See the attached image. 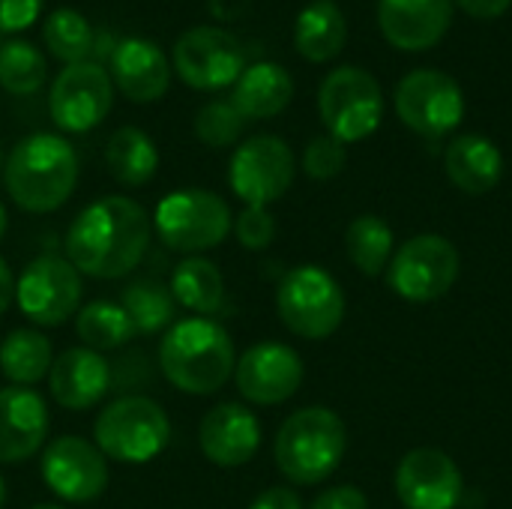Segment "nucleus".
Returning <instances> with one entry per match:
<instances>
[{"mask_svg":"<svg viewBox=\"0 0 512 509\" xmlns=\"http://www.w3.org/2000/svg\"><path fill=\"white\" fill-rule=\"evenodd\" d=\"M150 243L147 210L123 195L87 204L66 231V261L93 279H120L132 273Z\"/></svg>","mask_w":512,"mask_h":509,"instance_id":"1","label":"nucleus"},{"mask_svg":"<svg viewBox=\"0 0 512 509\" xmlns=\"http://www.w3.org/2000/svg\"><path fill=\"white\" fill-rule=\"evenodd\" d=\"M237 351L228 330L210 318L171 324L159 342V369L171 387L189 396H213L234 378Z\"/></svg>","mask_w":512,"mask_h":509,"instance_id":"2","label":"nucleus"},{"mask_svg":"<svg viewBox=\"0 0 512 509\" xmlns=\"http://www.w3.org/2000/svg\"><path fill=\"white\" fill-rule=\"evenodd\" d=\"M9 198L27 213H51L69 201L78 183V156L63 135L36 132L12 147L3 165Z\"/></svg>","mask_w":512,"mask_h":509,"instance_id":"3","label":"nucleus"},{"mask_svg":"<svg viewBox=\"0 0 512 509\" xmlns=\"http://www.w3.org/2000/svg\"><path fill=\"white\" fill-rule=\"evenodd\" d=\"M348 450V429L342 417L324 405L294 411L276 435L273 456L285 480L297 486H318L336 474Z\"/></svg>","mask_w":512,"mask_h":509,"instance_id":"4","label":"nucleus"},{"mask_svg":"<svg viewBox=\"0 0 512 509\" xmlns=\"http://www.w3.org/2000/svg\"><path fill=\"white\" fill-rule=\"evenodd\" d=\"M171 441V420L150 396H120L93 423V444L120 465H147Z\"/></svg>","mask_w":512,"mask_h":509,"instance_id":"5","label":"nucleus"},{"mask_svg":"<svg viewBox=\"0 0 512 509\" xmlns=\"http://www.w3.org/2000/svg\"><path fill=\"white\" fill-rule=\"evenodd\" d=\"M276 309L282 324L294 336L321 342L342 327L345 294L324 267L300 264L282 276L276 291Z\"/></svg>","mask_w":512,"mask_h":509,"instance_id":"6","label":"nucleus"},{"mask_svg":"<svg viewBox=\"0 0 512 509\" xmlns=\"http://www.w3.org/2000/svg\"><path fill=\"white\" fill-rule=\"evenodd\" d=\"M159 240L171 252L198 255L216 249L234 228L231 207L225 198L207 189H177L165 195L153 216Z\"/></svg>","mask_w":512,"mask_h":509,"instance_id":"7","label":"nucleus"},{"mask_svg":"<svg viewBox=\"0 0 512 509\" xmlns=\"http://www.w3.org/2000/svg\"><path fill=\"white\" fill-rule=\"evenodd\" d=\"M318 114L327 126V135H333L336 141H363L381 126L384 117L381 84L366 69L339 66L321 81Z\"/></svg>","mask_w":512,"mask_h":509,"instance_id":"8","label":"nucleus"},{"mask_svg":"<svg viewBox=\"0 0 512 509\" xmlns=\"http://www.w3.org/2000/svg\"><path fill=\"white\" fill-rule=\"evenodd\" d=\"M459 279V252L441 234L405 240L387 267V285L408 303L441 300Z\"/></svg>","mask_w":512,"mask_h":509,"instance_id":"9","label":"nucleus"},{"mask_svg":"<svg viewBox=\"0 0 512 509\" xmlns=\"http://www.w3.org/2000/svg\"><path fill=\"white\" fill-rule=\"evenodd\" d=\"M81 273L60 255L33 258L15 282V303L36 327H60L81 306Z\"/></svg>","mask_w":512,"mask_h":509,"instance_id":"10","label":"nucleus"},{"mask_svg":"<svg viewBox=\"0 0 512 509\" xmlns=\"http://www.w3.org/2000/svg\"><path fill=\"white\" fill-rule=\"evenodd\" d=\"M294 174H297L294 153L276 135L246 138L234 150L228 168L231 189L246 207H270L273 201H279L291 189Z\"/></svg>","mask_w":512,"mask_h":509,"instance_id":"11","label":"nucleus"},{"mask_svg":"<svg viewBox=\"0 0 512 509\" xmlns=\"http://www.w3.org/2000/svg\"><path fill=\"white\" fill-rule=\"evenodd\" d=\"M399 120L426 138L453 132L465 117V96L456 78L438 69H414L396 87Z\"/></svg>","mask_w":512,"mask_h":509,"instance_id":"12","label":"nucleus"},{"mask_svg":"<svg viewBox=\"0 0 512 509\" xmlns=\"http://www.w3.org/2000/svg\"><path fill=\"white\" fill-rule=\"evenodd\" d=\"M114 105V81L102 63L84 60L63 66L51 84L48 111L60 132H90L96 129Z\"/></svg>","mask_w":512,"mask_h":509,"instance_id":"13","label":"nucleus"},{"mask_svg":"<svg viewBox=\"0 0 512 509\" xmlns=\"http://www.w3.org/2000/svg\"><path fill=\"white\" fill-rule=\"evenodd\" d=\"M174 69L195 90L234 87L246 69V54L234 33L222 27H192L174 42Z\"/></svg>","mask_w":512,"mask_h":509,"instance_id":"14","label":"nucleus"},{"mask_svg":"<svg viewBox=\"0 0 512 509\" xmlns=\"http://www.w3.org/2000/svg\"><path fill=\"white\" fill-rule=\"evenodd\" d=\"M42 480L66 504H90L108 489V459L78 435L54 438L42 453Z\"/></svg>","mask_w":512,"mask_h":509,"instance_id":"15","label":"nucleus"},{"mask_svg":"<svg viewBox=\"0 0 512 509\" xmlns=\"http://www.w3.org/2000/svg\"><path fill=\"white\" fill-rule=\"evenodd\" d=\"M396 495L405 509H456L465 498V477L444 450L417 447L396 468Z\"/></svg>","mask_w":512,"mask_h":509,"instance_id":"16","label":"nucleus"},{"mask_svg":"<svg viewBox=\"0 0 512 509\" xmlns=\"http://www.w3.org/2000/svg\"><path fill=\"white\" fill-rule=\"evenodd\" d=\"M303 360L282 342H258L240 354L234 366V384L252 405H282L303 384Z\"/></svg>","mask_w":512,"mask_h":509,"instance_id":"17","label":"nucleus"},{"mask_svg":"<svg viewBox=\"0 0 512 509\" xmlns=\"http://www.w3.org/2000/svg\"><path fill=\"white\" fill-rule=\"evenodd\" d=\"M198 444L210 465L240 468L252 462L261 447V423L246 405L222 402L204 414L198 426Z\"/></svg>","mask_w":512,"mask_h":509,"instance_id":"18","label":"nucleus"},{"mask_svg":"<svg viewBox=\"0 0 512 509\" xmlns=\"http://www.w3.org/2000/svg\"><path fill=\"white\" fill-rule=\"evenodd\" d=\"M45 399L30 387L0 390V465H18L33 459L48 438Z\"/></svg>","mask_w":512,"mask_h":509,"instance_id":"19","label":"nucleus"},{"mask_svg":"<svg viewBox=\"0 0 512 509\" xmlns=\"http://www.w3.org/2000/svg\"><path fill=\"white\" fill-rule=\"evenodd\" d=\"M453 21V0H381L378 24L384 39L402 51L435 48Z\"/></svg>","mask_w":512,"mask_h":509,"instance_id":"20","label":"nucleus"},{"mask_svg":"<svg viewBox=\"0 0 512 509\" xmlns=\"http://www.w3.org/2000/svg\"><path fill=\"white\" fill-rule=\"evenodd\" d=\"M108 75L129 102H156L168 93L171 84L165 51L141 36H126L114 45Z\"/></svg>","mask_w":512,"mask_h":509,"instance_id":"21","label":"nucleus"},{"mask_svg":"<svg viewBox=\"0 0 512 509\" xmlns=\"http://www.w3.org/2000/svg\"><path fill=\"white\" fill-rule=\"evenodd\" d=\"M51 399L66 411H87L105 399L111 390V366L99 351L69 348L63 351L48 372Z\"/></svg>","mask_w":512,"mask_h":509,"instance_id":"22","label":"nucleus"},{"mask_svg":"<svg viewBox=\"0 0 512 509\" xmlns=\"http://www.w3.org/2000/svg\"><path fill=\"white\" fill-rule=\"evenodd\" d=\"M444 168L453 186L462 189L465 195H486L501 183L504 156L489 138L468 132L450 141L444 153Z\"/></svg>","mask_w":512,"mask_h":509,"instance_id":"23","label":"nucleus"},{"mask_svg":"<svg viewBox=\"0 0 512 509\" xmlns=\"http://www.w3.org/2000/svg\"><path fill=\"white\" fill-rule=\"evenodd\" d=\"M294 96V78L279 63L246 66L234 84L231 102L246 120H267L288 108Z\"/></svg>","mask_w":512,"mask_h":509,"instance_id":"24","label":"nucleus"},{"mask_svg":"<svg viewBox=\"0 0 512 509\" xmlns=\"http://www.w3.org/2000/svg\"><path fill=\"white\" fill-rule=\"evenodd\" d=\"M345 39H348V21L333 0H315L297 15L294 45L306 60L312 63L333 60L345 48Z\"/></svg>","mask_w":512,"mask_h":509,"instance_id":"25","label":"nucleus"},{"mask_svg":"<svg viewBox=\"0 0 512 509\" xmlns=\"http://www.w3.org/2000/svg\"><path fill=\"white\" fill-rule=\"evenodd\" d=\"M105 165L117 183L138 189L153 180L159 168V150L144 129L120 126L105 144Z\"/></svg>","mask_w":512,"mask_h":509,"instance_id":"26","label":"nucleus"},{"mask_svg":"<svg viewBox=\"0 0 512 509\" xmlns=\"http://www.w3.org/2000/svg\"><path fill=\"white\" fill-rule=\"evenodd\" d=\"M171 294L180 306L195 312L198 318L216 315L225 303V279L219 267L207 258L186 255L171 273Z\"/></svg>","mask_w":512,"mask_h":509,"instance_id":"27","label":"nucleus"},{"mask_svg":"<svg viewBox=\"0 0 512 509\" xmlns=\"http://www.w3.org/2000/svg\"><path fill=\"white\" fill-rule=\"evenodd\" d=\"M54 363L51 342L39 330L18 327L0 342V372L12 387H33L48 378Z\"/></svg>","mask_w":512,"mask_h":509,"instance_id":"28","label":"nucleus"},{"mask_svg":"<svg viewBox=\"0 0 512 509\" xmlns=\"http://www.w3.org/2000/svg\"><path fill=\"white\" fill-rule=\"evenodd\" d=\"M345 252L363 276H381L396 252L393 228L381 216H357L345 231Z\"/></svg>","mask_w":512,"mask_h":509,"instance_id":"29","label":"nucleus"},{"mask_svg":"<svg viewBox=\"0 0 512 509\" xmlns=\"http://www.w3.org/2000/svg\"><path fill=\"white\" fill-rule=\"evenodd\" d=\"M120 306L129 315L135 336H156V333L168 330V324L174 321V312H177V300H174L171 288L156 279L132 282L123 291Z\"/></svg>","mask_w":512,"mask_h":509,"instance_id":"30","label":"nucleus"},{"mask_svg":"<svg viewBox=\"0 0 512 509\" xmlns=\"http://www.w3.org/2000/svg\"><path fill=\"white\" fill-rule=\"evenodd\" d=\"M75 333L90 351H114L135 336L129 315L123 312L120 303H111V300L87 303L75 315Z\"/></svg>","mask_w":512,"mask_h":509,"instance_id":"31","label":"nucleus"},{"mask_svg":"<svg viewBox=\"0 0 512 509\" xmlns=\"http://www.w3.org/2000/svg\"><path fill=\"white\" fill-rule=\"evenodd\" d=\"M42 36H45L48 51L57 60H63L66 66L84 63L93 54V45H96V33H93L90 21L78 9H66V6L54 9L45 18Z\"/></svg>","mask_w":512,"mask_h":509,"instance_id":"32","label":"nucleus"},{"mask_svg":"<svg viewBox=\"0 0 512 509\" xmlns=\"http://www.w3.org/2000/svg\"><path fill=\"white\" fill-rule=\"evenodd\" d=\"M48 78V66L39 48L24 39H9L0 45V87L12 96L36 93Z\"/></svg>","mask_w":512,"mask_h":509,"instance_id":"33","label":"nucleus"},{"mask_svg":"<svg viewBox=\"0 0 512 509\" xmlns=\"http://www.w3.org/2000/svg\"><path fill=\"white\" fill-rule=\"evenodd\" d=\"M246 123L249 120L234 108L231 99H213V102H207L198 111V117H195V135H198L201 144L219 150V147H231L243 135Z\"/></svg>","mask_w":512,"mask_h":509,"instance_id":"34","label":"nucleus"},{"mask_svg":"<svg viewBox=\"0 0 512 509\" xmlns=\"http://www.w3.org/2000/svg\"><path fill=\"white\" fill-rule=\"evenodd\" d=\"M345 162H348L345 144L336 141L333 135H318L303 150V171L312 180H333V177H339Z\"/></svg>","mask_w":512,"mask_h":509,"instance_id":"35","label":"nucleus"},{"mask_svg":"<svg viewBox=\"0 0 512 509\" xmlns=\"http://www.w3.org/2000/svg\"><path fill=\"white\" fill-rule=\"evenodd\" d=\"M234 234H237L243 249L264 252L276 240V219L267 207H246L234 219Z\"/></svg>","mask_w":512,"mask_h":509,"instance_id":"36","label":"nucleus"},{"mask_svg":"<svg viewBox=\"0 0 512 509\" xmlns=\"http://www.w3.org/2000/svg\"><path fill=\"white\" fill-rule=\"evenodd\" d=\"M45 0H0V30L18 33L42 15Z\"/></svg>","mask_w":512,"mask_h":509,"instance_id":"37","label":"nucleus"},{"mask_svg":"<svg viewBox=\"0 0 512 509\" xmlns=\"http://www.w3.org/2000/svg\"><path fill=\"white\" fill-rule=\"evenodd\" d=\"M309 509H369V501L357 486H333L321 492Z\"/></svg>","mask_w":512,"mask_h":509,"instance_id":"38","label":"nucleus"},{"mask_svg":"<svg viewBox=\"0 0 512 509\" xmlns=\"http://www.w3.org/2000/svg\"><path fill=\"white\" fill-rule=\"evenodd\" d=\"M249 509H303V501H300V495L294 492V489H288V486H273V489H267V492H261Z\"/></svg>","mask_w":512,"mask_h":509,"instance_id":"39","label":"nucleus"},{"mask_svg":"<svg viewBox=\"0 0 512 509\" xmlns=\"http://www.w3.org/2000/svg\"><path fill=\"white\" fill-rule=\"evenodd\" d=\"M459 6L474 15V18H483V21H492V18H501L507 9L512 6V0H459Z\"/></svg>","mask_w":512,"mask_h":509,"instance_id":"40","label":"nucleus"},{"mask_svg":"<svg viewBox=\"0 0 512 509\" xmlns=\"http://www.w3.org/2000/svg\"><path fill=\"white\" fill-rule=\"evenodd\" d=\"M12 300H15V279H12L9 264L0 258V315L12 306Z\"/></svg>","mask_w":512,"mask_h":509,"instance_id":"41","label":"nucleus"},{"mask_svg":"<svg viewBox=\"0 0 512 509\" xmlns=\"http://www.w3.org/2000/svg\"><path fill=\"white\" fill-rule=\"evenodd\" d=\"M246 6H249V0H210V9H213L219 18H225V21L240 18V15L246 12Z\"/></svg>","mask_w":512,"mask_h":509,"instance_id":"42","label":"nucleus"},{"mask_svg":"<svg viewBox=\"0 0 512 509\" xmlns=\"http://www.w3.org/2000/svg\"><path fill=\"white\" fill-rule=\"evenodd\" d=\"M6 225H9V219H6V207L0 204V240H3V234H6Z\"/></svg>","mask_w":512,"mask_h":509,"instance_id":"43","label":"nucleus"},{"mask_svg":"<svg viewBox=\"0 0 512 509\" xmlns=\"http://www.w3.org/2000/svg\"><path fill=\"white\" fill-rule=\"evenodd\" d=\"M6 504V483H3V477H0V509Z\"/></svg>","mask_w":512,"mask_h":509,"instance_id":"44","label":"nucleus"},{"mask_svg":"<svg viewBox=\"0 0 512 509\" xmlns=\"http://www.w3.org/2000/svg\"><path fill=\"white\" fill-rule=\"evenodd\" d=\"M30 509H66V507H57V504H36V507Z\"/></svg>","mask_w":512,"mask_h":509,"instance_id":"45","label":"nucleus"},{"mask_svg":"<svg viewBox=\"0 0 512 509\" xmlns=\"http://www.w3.org/2000/svg\"><path fill=\"white\" fill-rule=\"evenodd\" d=\"M3 165H6V156H3V144H0V174H3Z\"/></svg>","mask_w":512,"mask_h":509,"instance_id":"46","label":"nucleus"}]
</instances>
